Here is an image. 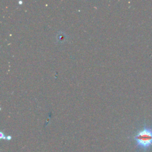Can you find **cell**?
<instances>
[{
	"label": "cell",
	"mask_w": 152,
	"mask_h": 152,
	"mask_svg": "<svg viewBox=\"0 0 152 152\" xmlns=\"http://www.w3.org/2000/svg\"><path fill=\"white\" fill-rule=\"evenodd\" d=\"M137 145L145 150L152 146V128L145 125L138 131L134 137Z\"/></svg>",
	"instance_id": "6da1fadb"
},
{
	"label": "cell",
	"mask_w": 152,
	"mask_h": 152,
	"mask_svg": "<svg viewBox=\"0 0 152 152\" xmlns=\"http://www.w3.org/2000/svg\"><path fill=\"white\" fill-rule=\"evenodd\" d=\"M6 138H7L8 140H10L11 139V137H10V136H8Z\"/></svg>",
	"instance_id": "7a4b0ae2"
}]
</instances>
